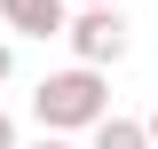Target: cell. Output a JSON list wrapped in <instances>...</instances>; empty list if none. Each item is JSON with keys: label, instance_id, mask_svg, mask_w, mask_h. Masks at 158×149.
<instances>
[{"label": "cell", "instance_id": "obj_1", "mask_svg": "<svg viewBox=\"0 0 158 149\" xmlns=\"http://www.w3.org/2000/svg\"><path fill=\"white\" fill-rule=\"evenodd\" d=\"M32 118H40V133H56V141L63 133H95L103 118H111V78L79 71V63L71 71H48L32 86Z\"/></svg>", "mask_w": 158, "mask_h": 149}, {"label": "cell", "instance_id": "obj_2", "mask_svg": "<svg viewBox=\"0 0 158 149\" xmlns=\"http://www.w3.org/2000/svg\"><path fill=\"white\" fill-rule=\"evenodd\" d=\"M63 47L79 55V71H111V63H127V47H135V32H127V8H71V32H63Z\"/></svg>", "mask_w": 158, "mask_h": 149}, {"label": "cell", "instance_id": "obj_3", "mask_svg": "<svg viewBox=\"0 0 158 149\" xmlns=\"http://www.w3.org/2000/svg\"><path fill=\"white\" fill-rule=\"evenodd\" d=\"M0 24L24 39H63L71 32V0H0Z\"/></svg>", "mask_w": 158, "mask_h": 149}, {"label": "cell", "instance_id": "obj_4", "mask_svg": "<svg viewBox=\"0 0 158 149\" xmlns=\"http://www.w3.org/2000/svg\"><path fill=\"white\" fill-rule=\"evenodd\" d=\"M95 149H150V133H142V118H103V126H95Z\"/></svg>", "mask_w": 158, "mask_h": 149}, {"label": "cell", "instance_id": "obj_5", "mask_svg": "<svg viewBox=\"0 0 158 149\" xmlns=\"http://www.w3.org/2000/svg\"><path fill=\"white\" fill-rule=\"evenodd\" d=\"M8 78H16V47L0 39V86H8Z\"/></svg>", "mask_w": 158, "mask_h": 149}, {"label": "cell", "instance_id": "obj_6", "mask_svg": "<svg viewBox=\"0 0 158 149\" xmlns=\"http://www.w3.org/2000/svg\"><path fill=\"white\" fill-rule=\"evenodd\" d=\"M0 149H16V118H8V110H0Z\"/></svg>", "mask_w": 158, "mask_h": 149}, {"label": "cell", "instance_id": "obj_7", "mask_svg": "<svg viewBox=\"0 0 158 149\" xmlns=\"http://www.w3.org/2000/svg\"><path fill=\"white\" fill-rule=\"evenodd\" d=\"M32 149H71V141H56V133H40V141H32Z\"/></svg>", "mask_w": 158, "mask_h": 149}, {"label": "cell", "instance_id": "obj_8", "mask_svg": "<svg viewBox=\"0 0 158 149\" xmlns=\"http://www.w3.org/2000/svg\"><path fill=\"white\" fill-rule=\"evenodd\" d=\"M142 133H150V149H158V110H150V118H142Z\"/></svg>", "mask_w": 158, "mask_h": 149}, {"label": "cell", "instance_id": "obj_9", "mask_svg": "<svg viewBox=\"0 0 158 149\" xmlns=\"http://www.w3.org/2000/svg\"><path fill=\"white\" fill-rule=\"evenodd\" d=\"M71 8H118V0H71Z\"/></svg>", "mask_w": 158, "mask_h": 149}]
</instances>
